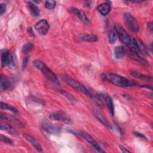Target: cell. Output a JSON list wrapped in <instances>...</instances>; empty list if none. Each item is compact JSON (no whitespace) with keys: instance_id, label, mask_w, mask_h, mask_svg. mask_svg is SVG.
Instances as JSON below:
<instances>
[{"instance_id":"obj_1","label":"cell","mask_w":153,"mask_h":153,"mask_svg":"<svg viewBox=\"0 0 153 153\" xmlns=\"http://www.w3.org/2000/svg\"><path fill=\"white\" fill-rule=\"evenodd\" d=\"M114 27L117 30L118 36L119 37L121 41L126 46H127L130 49V50L140 55L141 52L137 44V39L132 38L121 26L117 24L114 26Z\"/></svg>"},{"instance_id":"obj_5","label":"cell","mask_w":153,"mask_h":153,"mask_svg":"<svg viewBox=\"0 0 153 153\" xmlns=\"http://www.w3.org/2000/svg\"><path fill=\"white\" fill-rule=\"evenodd\" d=\"M1 60L2 66L14 67L16 64V57L15 55L7 49L1 51Z\"/></svg>"},{"instance_id":"obj_3","label":"cell","mask_w":153,"mask_h":153,"mask_svg":"<svg viewBox=\"0 0 153 153\" xmlns=\"http://www.w3.org/2000/svg\"><path fill=\"white\" fill-rule=\"evenodd\" d=\"M62 78L69 86H71V87L74 88V89L78 90V91H80V92L84 93V94L89 96L90 98H91V97L94 94L92 93H91L88 90H87L82 84H81L80 82L76 81L74 78H71V76H69L67 75H62Z\"/></svg>"},{"instance_id":"obj_16","label":"cell","mask_w":153,"mask_h":153,"mask_svg":"<svg viewBox=\"0 0 153 153\" xmlns=\"http://www.w3.org/2000/svg\"><path fill=\"white\" fill-rule=\"evenodd\" d=\"M101 96H102L103 98L106 101L107 106L109 111V112L113 116L114 114V106L113 100H112V98L111 97V96H109L107 94H101Z\"/></svg>"},{"instance_id":"obj_34","label":"cell","mask_w":153,"mask_h":153,"mask_svg":"<svg viewBox=\"0 0 153 153\" xmlns=\"http://www.w3.org/2000/svg\"><path fill=\"white\" fill-rule=\"evenodd\" d=\"M28 32H29V33H30V35H31L32 36H34V34H33V32H32V28H30V27L28 28Z\"/></svg>"},{"instance_id":"obj_22","label":"cell","mask_w":153,"mask_h":153,"mask_svg":"<svg viewBox=\"0 0 153 153\" xmlns=\"http://www.w3.org/2000/svg\"><path fill=\"white\" fill-rule=\"evenodd\" d=\"M125 53V50L123 46H117L114 48V56L117 59H121Z\"/></svg>"},{"instance_id":"obj_30","label":"cell","mask_w":153,"mask_h":153,"mask_svg":"<svg viewBox=\"0 0 153 153\" xmlns=\"http://www.w3.org/2000/svg\"><path fill=\"white\" fill-rule=\"evenodd\" d=\"M6 10V5L4 4H0V14L2 15L4 13H5Z\"/></svg>"},{"instance_id":"obj_14","label":"cell","mask_w":153,"mask_h":153,"mask_svg":"<svg viewBox=\"0 0 153 153\" xmlns=\"http://www.w3.org/2000/svg\"><path fill=\"white\" fill-rule=\"evenodd\" d=\"M93 112L94 114V115H95V117L106 127H108V128H111V125L110 124V123H109V121H108V120L105 118V117L104 116V115L102 114V112H100V111L97 110V109H93Z\"/></svg>"},{"instance_id":"obj_18","label":"cell","mask_w":153,"mask_h":153,"mask_svg":"<svg viewBox=\"0 0 153 153\" xmlns=\"http://www.w3.org/2000/svg\"><path fill=\"white\" fill-rule=\"evenodd\" d=\"M97 10L103 16H106L111 11V6L107 2H103L97 7Z\"/></svg>"},{"instance_id":"obj_35","label":"cell","mask_w":153,"mask_h":153,"mask_svg":"<svg viewBox=\"0 0 153 153\" xmlns=\"http://www.w3.org/2000/svg\"><path fill=\"white\" fill-rule=\"evenodd\" d=\"M148 27L151 30H152V23H148Z\"/></svg>"},{"instance_id":"obj_7","label":"cell","mask_w":153,"mask_h":153,"mask_svg":"<svg viewBox=\"0 0 153 153\" xmlns=\"http://www.w3.org/2000/svg\"><path fill=\"white\" fill-rule=\"evenodd\" d=\"M124 20L127 27L133 32H137L139 30V26L136 20L130 13L124 14Z\"/></svg>"},{"instance_id":"obj_2","label":"cell","mask_w":153,"mask_h":153,"mask_svg":"<svg viewBox=\"0 0 153 153\" xmlns=\"http://www.w3.org/2000/svg\"><path fill=\"white\" fill-rule=\"evenodd\" d=\"M102 78L103 79L106 80L109 82L120 87H127L134 84L132 81H130L127 78L115 74H103L102 75Z\"/></svg>"},{"instance_id":"obj_13","label":"cell","mask_w":153,"mask_h":153,"mask_svg":"<svg viewBox=\"0 0 153 153\" xmlns=\"http://www.w3.org/2000/svg\"><path fill=\"white\" fill-rule=\"evenodd\" d=\"M23 137L25 138V139L30 143V144L38 151H42V146L39 143V142L31 135L27 134V133H24L23 134Z\"/></svg>"},{"instance_id":"obj_28","label":"cell","mask_w":153,"mask_h":153,"mask_svg":"<svg viewBox=\"0 0 153 153\" xmlns=\"http://www.w3.org/2000/svg\"><path fill=\"white\" fill-rule=\"evenodd\" d=\"M61 91V93L65 96V97H66L70 101H71V102H74V101H76V99H75V98L72 96V95H71V94H70L69 93H67L66 91H65V90H60Z\"/></svg>"},{"instance_id":"obj_12","label":"cell","mask_w":153,"mask_h":153,"mask_svg":"<svg viewBox=\"0 0 153 153\" xmlns=\"http://www.w3.org/2000/svg\"><path fill=\"white\" fill-rule=\"evenodd\" d=\"M71 12L72 13H74L76 16H77L84 23L87 24V23H88L90 22L89 19L87 16L86 14L83 11H82L81 10L78 9L77 8L72 7V8H71Z\"/></svg>"},{"instance_id":"obj_26","label":"cell","mask_w":153,"mask_h":153,"mask_svg":"<svg viewBox=\"0 0 153 153\" xmlns=\"http://www.w3.org/2000/svg\"><path fill=\"white\" fill-rule=\"evenodd\" d=\"M33 45L32 44H31L30 42H27L23 45V47L22 48V51L23 53H26L32 50L33 49Z\"/></svg>"},{"instance_id":"obj_25","label":"cell","mask_w":153,"mask_h":153,"mask_svg":"<svg viewBox=\"0 0 153 153\" xmlns=\"http://www.w3.org/2000/svg\"><path fill=\"white\" fill-rule=\"evenodd\" d=\"M1 109H5V110H8V111H10L14 114H17L18 113V111L17 110L14 108L13 106L7 104V103H4L2 102H1Z\"/></svg>"},{"instance_id":"obj_23","label":"cell","mask_w":153,"mask_h":153,"mask_svg":"<svg viewBox=\"0 0 153 153\" xmlns=\"http://www.w3.org/2000/svg\"><path fill=\"white\" fill-rule=\"evenodd\" d=\"M80 39L84 41L95 42L97 41L98 38L96 35L93 34H83L81 36Z\"/></svg>"},{"instance_id":"obj_9","label":"cell","mask_w":153,"mask_h":153,"mask_svg":"<svg viewBox=\"0 0 153 153\" xmlns=\"http://www.w3.org/2000/svg\"><path fill=\"white\" fill-rule=\"evenodd\" d=\"M35 28L41 35H44L48 32L50 26L47 20H41L35 25Z\"/></svg>"},{"instance_id":"obj_4","label":"cell","mask_w":153,"mask_h":153,"mask_svg":"<svg viewBox=\"0 0 153 153\" xmlns=\"http://www.w3.org/2000/svg\"><path fill=\"white\" fill-rule=\"evenodd\" d=\"M33 65L35 66V68L40 70L46 76V78H48L49 80H50L51 81L53 82L56 84H59L56 75L48 66L45 65V64L44 62L37 60L33 62Z\"/></svg>"},{"instance_id":"obj_29","label":"cell","mask_w":153,"mask_h":153,"mask_svg":"<svg viewBox=\"0 0 153 153\" xmlns=\"http://www.w3.org/2000/svg\"><path fill=\"white\" fill-rule=\"evenodd\" d=\"M0 139H1V141H2V142H4V143H7V144H10V145H11L12 143H13V141L10 139V138H8V137H7V136H4V135H2V134H1V136H0Z\"/></svg>"},{"instance_id":"obj_20","label":"cell","mask_w":153,"mask_h":153,"mask_svg":"<svg viewBox=\"0 0 153 153\" xmlns=\"http://www.w3.org/2000/svg\"><path fill=\"white\" fill-rule=\"evenodd\" d=\"M128 54L129 57L131 59H133V60H134L136 61L139 62H140V63H143L144 65L148 64V62H147V61L145 59H144L143 58L140 57V55L137 54V53H134V52H133V51H132L131 50H130V52L128 53Z\"/></svg>"},{"instance_id":"obj_8","label":"cell","mask_w":153,"mask_h":153,"mask_svg":"<svg viewBox=\"0 0 153 153\" xmlns=\"http://www.w3.org/2000/svg\"><path fill=\"white\" fill-rule=\"evenodd\" d=\"M78 134L81 136L82 138H84L85 140H87L97 152H104L105 151L101 148L98 143L87 133L84 131H79Z\"/></svg>"},{"instance_id":"obj_27","label":"cell","mask_w":153,"mask_h":153,"mask_svg":"<svg viewBox=\"0 0 153 153\" xmlns=\"http://www.w3.org/2000/svg\"><path fill=\"white\" fill-rule=\"evenodd\" d=\"M56 1H46L45 2V7L47 9H53L56 6Z\"/></svg>"},{"instance_id":"obj_19","label":"cell","mask_w":153,"mask_h":153,"mask_svg":"<svg viewBox=\"0 0 153 153\" xmlns=\"http://www.w3.org/2000/svg\"><path fill=\"white\" fill-rule=\"evenodd\" d=\"M27 6L30 14L33 16L38 17L39 16V10L35 4L30 1H29L27 2Z\"/></svg>"},{"instance_id":"obj_32","label":"cell","mask_w":153,"mask_h":153,"mask_svg":"<svg viewBox=\"0 0 153 153\" xmlns=\"http://www.w3.org/2000/svg\"><path fill=\"white\" fill-rule=\"evenodd\" d=\"M27 62H28V57H25L23 59V69L25 68L27 63Z\"/></svg>"},{"instance_id":"obj_31","label":"cell","mask_w":153,"mask_h":153,"mask_svg":"<svg viewBox=\"0 0 153 153\" xmlns=\"http://www.w3.org/2000/svg\"><path fill=\"white\" fill-rule=\"evenodd\" d=\"M134 133L137 137H139V138H140L143 140H147V138L143 134H142L140 133H138V132H134Z\"/></svg>"},{"instance_id":"obj_6","label":"cell","mask_w":153,"mask_h":153,"mask_svg":"<svg viewBox=\"0 0 153 153\" xmlns=\"http://www.w3.org/2000/svg\"><path fill=\"white\" fill-rule=\"evenodd\" d=\"M41 126L42 129L49 134H57L60 133L61 130L60 127L52 124L50 121L47 119H44L42 120Z\"/></svg>"},{"instance_id":"obj_10","label":"cell","mask_w":153,"mask_h":153,"mask_svg":"<svg viewBox=\"0 0 153 153\" xmlns=\"http://www.w3.org/2000/svg\"><path fill=\"white\" fill-rule=\"evenodd\" d=\"M0 87L2 90H12L14 85L13 83L5 75H1L0 79Z\"/></svg>"},{"instance_id":"obj_15","label":"cell","mask_w":153,"mask_h":153,"mask_svg":"<svg viewBox=\"0 0 153 153\" xmlns=\"http://www.w3.org/2000/svg\"><path fill=\"white\" fill-rule=\"evenodd\" d=\"M0 128L1 130L7 131L13 136L18 135V131L14 127H13L11 125H10L8 123L1 122L0 123Z\"/></svg>"},{"instance_id":"obj_11","label":"cell","mask_w":153,"mask_h":153,"mask_svg":"<svg viewBox=\"0 0 153 153\" xmlns=\"http://www.w3.org/2000/svg\"><path fill=\"white\" fill-rule=\"evenodd\" d=\"M50 117L51 120L62 121L67 124L71 122L70 119L68 117H66V114H65L63 112H61V111L53 112L50 115Z\"/></svg>"},{"instance_id":"obj_33","label":"cell","mask_w":153,"mask_h":153,"mask_svg":"<svg viewBox=\"0 0 153 153\" xmlns=\"http://www.w3.org/2000/svg\"><path fill=\"white\" fill-rule=\"evenodd\" d=\"M119 147L120 148V149L123 152H130V151L129 150H127V149H126L124 146H123L121 145H120Z\"/></svg>"},{"instance_id":"obj_21","label":"cell","mask_w":153,"mask_h":153,"mask_svg":"<svg viewBox=\"0 0 153 153\" xmlns=\"http://www.w3.org/2000/svg\"><path fill=\"white\" fill-rule=\"evenodd\" d=\"M118 38V33L115 27H113L111 29L108 33L109 41L111 44H114L116 42Z\"/></svg>"},{"instance_id":"obj_24","label":"cell","mask_w":153,"mask_h":153,"mask_svg":"<svg viewBox=\"0 0 153 153\" xmlns=\"http://www.w3.org/2000/svg\"><path fill=\"white\" fill-rule=\"evenodd\" d=\"M131 74L137 78H139V79H142V80H145V81H152V77L151 76H147V75H143V74H142L137 71H131Z\"/></svg>"},{"instance_id":"obj_17","label":"cell","mask_w":153,"mask_h":153,"mask_svg":"<svg viewBox=\"0 0 153 153\" xmlns=\"http://www.w3.org/2000/svg\"><path fill=\"white\" fill-rule=\"evenodd\" d=\"M1 119H4V120H6L7 121H11L14 124H16V125L19 126H23L24 124L23 123L20 121L19 120H18L17 118H16V117L11 115H8V114H1Z\"/></svg>"}]
</instances>
